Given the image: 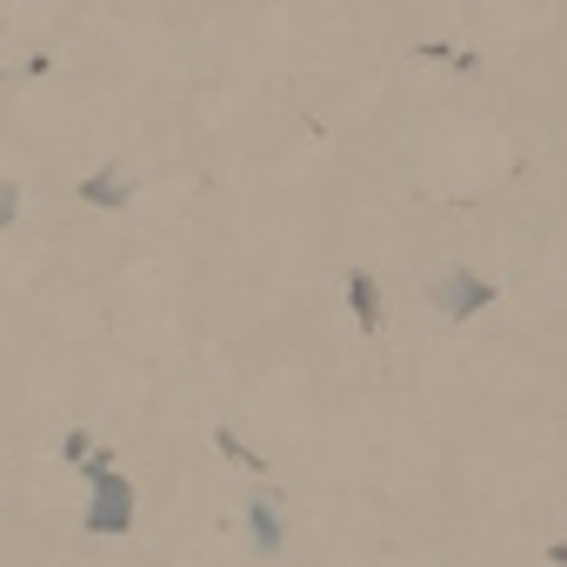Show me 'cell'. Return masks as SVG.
<instances>
[{
    "label": "cell",
    "instance_id": "cell-1",
    "mask_svg": "<svg viewBox=\"0 0 567 567\" xmlns=\"http://www.w3.org/2000/svg\"><path fill=\"white\" fill-rule=\"evenodd\" d=\"M94 527H107V534H121V527H127V481L101 474V507H94Z\"/></svg>",
    "mask_w": 567,
    "mask_h": 567
},
{
    "label": "cell",
    "instance_id": "cell-2",
    "mask_svg": "<svg viewBox=\"0 0 567 567\" xmlns=\"http://www.w3.org/2000/svg\"><path fill=\"white\" fill-rule=\"evenodd\" d=\"M354 308H361V328H381V301H374V280L354 274Z\"/></svg>",
    "mask_w": 567,
    "mask_h": 567
},
{
    "label": "cell",
    "instance_id": "cell-3",
    "mask_svg": "<svg viewBox=\"0 0 567 567\" xmlns=\"http://www.w3.org/2000/svg\"><path fill=\"white\" fill-rule=\"evenodd\" d=\"M14 200H21L14 187H0V220H8V214H14Z\"/></svg>",
    "mask_w": 567,
    "mask_h": 567
}]
</instances>
